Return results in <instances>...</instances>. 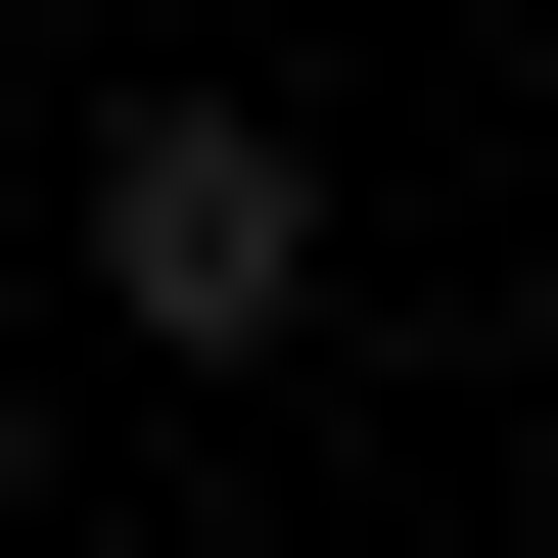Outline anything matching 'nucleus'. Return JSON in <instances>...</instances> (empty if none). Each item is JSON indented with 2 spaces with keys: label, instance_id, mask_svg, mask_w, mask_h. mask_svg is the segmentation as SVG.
<instances>
[{
  "label": "nucleus",
  "instance_id": "nucleus-1",
  "mask_svg": "<svg viewBox=\"0 0 558 558\" xmlns=\"http://www.w3.org/2000/svg\"><path fill=\"white\" fill-rule=\"evenodd\" d=\"M94 279L186 326V373H233V326H326V140H279V94H140V140H94Z\"/></svg>",
  "mask_w": 558,
  "mask_h": 558
}]
</instances>
